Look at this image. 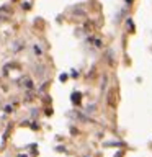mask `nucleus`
<instances>
[{
	"instance_id": "f257e3e1",
	"label": "nucleus",
	"mask_w": 152,
	"mask_h": 157,
	"mask_svg": "<svg viewBox=\"0 0 152 157\" xmlns=\"http://www.w3.org/2000/svg\"><path fill=\"white\" fill-rule=\"evenodd\" d=\"M107 101H108V105H110L111 108H116V103H118L116 88H110V92H108V95H107Z\"/></svg>"
},
{
	"instance_id": "20e7f679",
	"label": "nucleus",
	"mask_w": 152,
	"mask_h": 157,
	"mask_svg": "<svg viewBox=\"0 0 152 157\" xmlns=\"http://www.w3.org/2000/svg\"><path fill=\"white\" fill-rule=\"evenodd\" d=\"M18 157H28V156H23V154H20V156H18Z\"/></svg>"
},
{
	"instance_id": "f03ea898",
	"label": "nucleus",
	"mask_w": 152,
	"mask_h": 157,
	"mask_svg": "<svg viewBox=\"0 0 152 157\" xmlns=\"http://www.w3.org/2000/svg\"><path fill=\"white\" fill-rule=\"evenodd\" d=\"M80 100H82V95H80V93H72V101H74L75 105H79V103H80Z\"/></svg>"
},
{
	"instance_id": "7ed1b4c3",
	"label": "nucleus",
	"mask_w": 152,
	"mask_h": 157,
	"mask_svg": "<svg viewBox=\"0 0 152 157\" xmlns=\"http://www.w3.org/2000/svg\"><path fill=\"white\" fill-rule=\"evenodd\" d=\"M10 129H12L10 126L7 128V131H5V134H3V141H7V137H8V133H10Z\"/></svg>"
}]
</instances>
